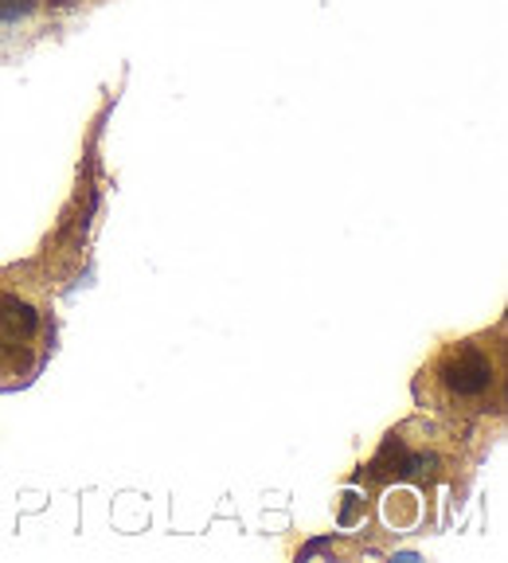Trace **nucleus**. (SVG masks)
<instances>
[{
  "label": "nucleus",
  "instance_id": "obj_2",
  "mask_svg": "<svg viewBox=\"0 0 508 563\" xmlns=\"http://www.w3.org/2000/svg\"><path fill=\"white\" fill-rule=\"evenodd\" d=\"M40 329V317L16 294H0V352H20Z\"/></svg>",
  "mask_w": 508,
  "mask_h": 563
},
{
  "label": "nucleus",
  "instance_id": "obj_3",
  "mask_svg": "<svg viewBox=\"0 0 508 563\" xmlns=\"http://www.w3.org/2000/svg\"><path fill=\"white\" fill-rule=\"evenodd\" d=\"M391 497L399 501V509L387 505V520H391L395 528H407L415 517H419V501H415V493H391Z\"/></svg>",
  "mask_w": 508,
  "mask_h": 563
},
{
  "label": "nucleus",
  "instance_id": "obj_1",
  "mask_svg": "<svg viewBox=\"0 0 508 563\" xmlns=\"http://www.w3.org/2000/svg\"><path fill=\"white\" fill-rule=\"evenodd\" d=\"M439 379L446 384V391H454L462 399L485 396L493 387V361L482 349H474V344H462V349H454L442 361Z\"/></svg>",
  "mask_w": 508,
  "mask_h": 563
},
{
  "label": "nucleus",
  "instance_id": "obj_4",
  "mask_svg": "<svg viewBox=\"0 0 508 563\" xmlns=\"http://www.w3.org/2000/svg\"><path fill=\"white\" fill-rule=\"evenodd\" d=\"M35 12V0H0V24H9V20L20 16H32Z\"/></svg>",
  "mask_w": 508,
  "mask_h": 563
}]
</instances>
